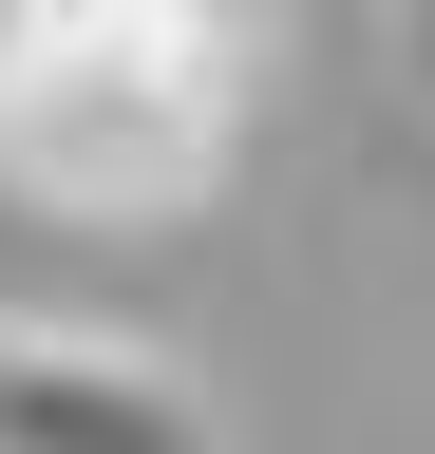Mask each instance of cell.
<instances>
[{
	"label": "cell",
	"instance_id": "3",
	"mask_svg": "<svg viewBox=\"0 0 435 454\" xmlns=\"http://www.w3.org/2000/svg\"><path fill=\"white\" fill-rule=\"evenodd\" d=\"M416 76H435V38H416Z\"/></svg>",
	"mask_w": 435,
	"mask_h": 454
},
{
	"label": "cell",
	"instance_id": "2",
	"mask_svg": "<svg viewBox=\"0 0 435 454\" xmlns=\"http://www.w3.org/2000/svg\"><path fill=\"white\" fill-rule=\"evenodd\" d=\"M0 454H228V417L95 322H0Z\"/></svg>",
	"mask_w": 435,
	"mask_h": 454
},
{
	"label": "cell",
	"instance_id": "1",
	"mask_svg": "<svg viewBox=\"0 0 435 454\" xmlns=\"http://www.w3.org/2000/svg\"><path fill=\"white\" fill-rule=\"evenodd\" d=\"M265 38L208 0H19L0 20V170L76 227H171L246 152Z\"/></svg>",
	"mask_w": 435,
	"mask_h": 454
}]
</instances>
